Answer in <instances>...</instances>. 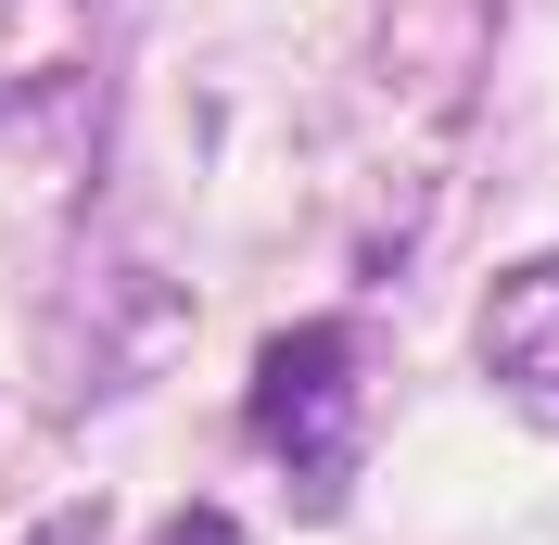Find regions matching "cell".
I'll return each mask as SVG.
<instances>
[{
	"label": "cell",
	"instance_id": "1",
	"mask_svg": "<svg viewBox=\"0 0 559 545\" xmlns=\"http://www.w3.org/2000/svg\"><path fill=\"white\" fill-rule=\"evenodd\" d=\"M484 64H496V0H382V26H369V114L382 140H407V178H432L484 102Z\"/></svg>",
	"mask_w": 559,
	"mask_h": 545
},
{
	"label": "cell",
	"instance_id": "2",
	"mask_svg": "<svg viewBox=\"0 0 559 545\" xmlns=\"http://www.w3.org/2000/svg\"><path fill=\"white\" fill-rule=\"evenodd\" d=\"M254 432H267V457L293 470L306 508L344 495V470H356V342L331 317H306V330H280L254 355Z\"/></svg>",
	"mask_w": 559,
	"mask_h": 545
},
{
	"label": "cell",
	"instance_id": "3",
	"mask_svg": "<svg viewBox=\"0 0 559 545\" xmlns=\"http://www.w3.org/2000/svg\"><path fill=\"white\" fill-rule=\"evenodd\" d=\"M484 380L509 393V419L559 432V254H522V267L484 292Z\"/></svg>",
	"mask_w": 559,
	"mask_h": 545
},
{
	"label": "cell",
	"instance_id": "4",
	"mask_svg": "<svg viewBox=\"0 0 559 545\" xmlns=\"http://www.w3.org/2000/svg\"><path fill=\"white\" fill-rule=\"evenodd\" d=\"M166 545H242V533H229L216 508H178V520H166Z\"/></svg>",
	"mask_w": 559,
	"mask_h": 545
},
{
	"label": "cell",
	"instance_id": "5",
	"mask_svg": "<svg viewBox=\"0 0 559 545\" xmlns=\"http://www.w3.org/2000/svg\"><path fill=\"white\" fill-rule=\"evenodd\" d=\"M38 545H103V520L76 508V520H51V533H38Z\"/></svg>",
	"mask_w": 559,
	"mask_h": 545
}]
</instances>
